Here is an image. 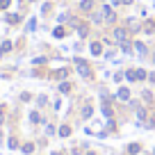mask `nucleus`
Wrapping results in <instances>:
<instances>
[{
    "instance_id": "nucleus-1",
    "label": "nucleus",
    "mask_w": 155,
    "mask_h": 155,
    "mask_svg": "<svg viewBox=\"0 0 155 155\" xmlns=\"http://www.w3.org/2000/svg\"><path fill=\"white\" fill-rule=\"evenodd\" d=\"M9 48H12V44H9V41H5V44L0 46V53H7V50H9Z\"/></svg>"
},
{
    "instance_id": "nucleus-2",
    "label": "nucleus",
    "mask_w": 155,
    "mask_h": 155,
    "mask_svg": "<svg viewBox=\"0 0 155 155\" xmlns=\"http://www.w3.org/2000/svg\"><path fill=\"white\" fill-rule=\"evenodd\" d=\"M91 53H94V55H98V53H101V46L94 44V46H91Z\"/></svg>"
}]
</instances>
